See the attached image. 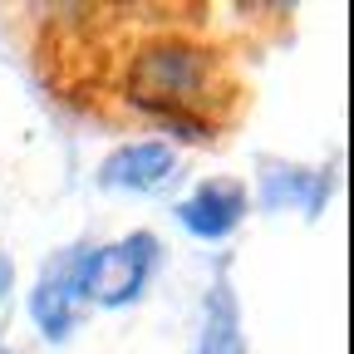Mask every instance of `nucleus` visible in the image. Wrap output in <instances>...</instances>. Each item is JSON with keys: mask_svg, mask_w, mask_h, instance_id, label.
Returning <instances> with one entry per match:
<instances>
[{"mask_svg": "<svg viewBox=\"0 0 354 354\" xmlns=\"http://www.w3.org/2000/svg\"><path fill=\"white\" fill-rule=\"evenodd\" d=\"M330 197V172H310V167H290V162H266L261 172V207L266 212H281L286 202L305 216H320Z\"/></svg>", "mask_w": 354, "mask_h": 354, "instance_id": "423d86ee", "label": "nucleus"}, {"mask_svg": "<svg viewBox=\"0 0 354 354\" xmlns=\"http://www.w3.org/2000/svg\"><path fill=\"white\" fill-rule=\"evenodd\" d=\"M246 212H251V192L241 183H227V177H212L192 197L177 202V221H183L197 241H227L241 227Z\"/></svg>", "mask_w": 354, "mask_h": 354, "instance_id": "20e7f679", "label": "nucleus"}, {"mask_svg": "<svg viewBox=\"0 0 354 354\" xmlns=\"http://www.w3.org/2000/svg\"><path fill=\"white\" fill-rule=\"evenodd\" d=\"M6 290H10V261H6V251H0V300H6Z\"/></svg>", "mask_w": 354, "mask_h": 354, "instance_id": "6e6552de", "label": "nucleus"}, {"mask_svg": "<svg viewBox=\"0 0 354 354\" xmlns=\"http://www.w3.org/2000/svg\"><path fill=\"white\" fill-rule=\"evenodd\" d=\"M197 354H246V330H241V300L221 271L207 290V305H202V339H197Z\"/></svg>", "mask_w": 354, "mask_h": 354, "instance_id": "0eeeda50", "label": "nucleus"}, {"mask_svg": "<svg viewBox=\"0 0 354 354\" xmlns=\"http://www.w3.org/2000/svg\"><path fill=\"white\" fill-rule=\"evenodd\" d=\"M172 172H177L172 143L138 138V143L113 148V153L99 162V187H109V192H158Z\"/></svg>", "mask_w": 354, "mask_h": 354, "instance_id": "39448f33", "label": "nucleus"}, {"mask_svg": "<svg viewBox=\"0 0 354 354\" xmlns=\"http://www.w3.org/2000/svg\"><path fill=\"white\" fill-rule=\"evenodd\" d=\"M158 236L153 232H128L109 246H84V261H79V300L84 305H104V310H123L133 305L153 271H158Z\"/></svg>", "mask_w": 354, "mask_h": 354, "instance_id": "f03ea898", "label": "nucleus"}, {"mask_svg": "<svg viewBox=\"0 0 354 354\" xmlns=\"http://www.w3.org/2000/svg\"><path fill=\"white\" fill-rule=\"evenodd\" d=\"M0 354H10V349H0Z\"/></svg>", "mask_w": 354, "mask_h": 354, "instance_id": "1a4fd4ad", "label": "nucleus"}, {"mask_svg": "<svg viewBox=\"0 0 354 354\" xmlns=\"http://www.w3.org/2000/svg\"><path fill=\"white\" fill-rule=\"evenodd\" d=\"M212 79H216L212 50L187 44V39H153L128 64V104L162 118L177 138L207 143L212 138V123H207Z\"/></svg>", "mask_w": 354, "mask_h": 354, "instance_id": "f257e3e1", "label": "nucleus"}, {"mask_svg": "<svg viewBox=\"0 0 354 354\" xmlns=\"http://www.w3.org/2000/svg\"><path fill=\"white\" fill-rule=\"evenodd\" d=\"M79 261H84V246H64L55 251V261H44V271L30 290V320L39 325V335L50 344H64L69 330H74V315H79Z\"/></svg>", "mask_w": 354, "mask_h": 354, "instance_id": "7ed1b4c3", "label": "nucleus"}]
</instances>
